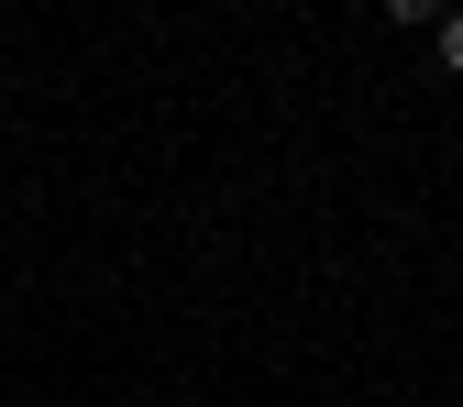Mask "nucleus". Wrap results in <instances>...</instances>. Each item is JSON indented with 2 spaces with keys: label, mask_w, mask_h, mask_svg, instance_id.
I'll return each instance as SVG.
<instances>
[{
  "label": "nucleus",
  "mask_w": 463,
  "mask_h": 407,
  "mask_svg": "<svg viewBox=\"0 0 463 407\" xmlns=\"http://www.w3.org/2000/svg\"><path fill=\"white\" fill-rule=\"evenodd\" d=\"M430 44H441V67L463 78V12H452V23H430Z\"/></svg>",
  "instance_id": "1"
}]
</instances>
